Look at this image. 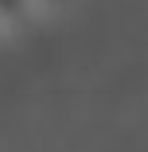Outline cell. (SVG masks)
I'll return each mask as SVG.
<instances>
[{
  "instance_id": "cell-3",
  "label": "cell",
  "mask_w": 148,
  "mask_h": 152,
  "mask_svg": "<svg viewBox=\"0 0 148 152\" xmlns=\"http://www.w3.org/2000/svg\"><path fill=\"white\" fill-rule=\"evenodd\" d=\"M4 35H8V31H4V27H0V39H4Z\"/></svg>"
},
{
  "instance_id": "cell-1",
  "label": "cell",
  "mask_w": 148,
  "mask_h": 152,
  "mask_svg": "<svg viewBox=\"0 0 148 152\" xmlns=\"http://www.w3.org/2000/svg\"><path fill=\"white\" fill-rule=\"evenodd\" d=\"M31 16H35V4H31V0H0V27H4V31L23 27Z\"/></svg>"
},
{
  "instance_id": "cell-2",
  "label": "cell",
  "mask_w": 148,
  "mask_h": 152,
  "mask_svg": "<svg viewBox=\"0 0 148 152\" xmlns=\"http://www.w3.org/2000/svg\"><path fill=\"white\" fill-rule=\"evenodd\" d=\"M35 4V16H58V12H66L74 0H31Z\"/></svg>"
}]
</instances>
